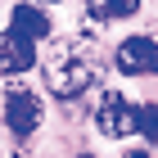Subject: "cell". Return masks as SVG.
I'll return each instance as SVG.
<instances>
[{
    "mask_svg": "<svg viewBox=\"0 0 158 158\" xmlns=\"http://www.w3.org/2000/svg\"><path fill=\"white\" fill-rule=\"evenodd\" d=\"M99 77H104V63H99L90 41L68 36V41H54L50 45V54H45V86H50V95L77 99L86 90H95Z\"/></svg>",
    "mask_w": 158,
    "mask_h": 158,
    "instance_id": "1",
    "label": "cell"
},
{
    "mask_svg": "<svg viewBox=\"0 0 158 158\" xmlns=\"http://www.w3.org/2000/svg\"><path fill=\"white\" fill-rule=\"evenodd\" d=\"M45 122V99L32 90V86H9L5 90V127H9L18 140H32Z\"/></svg>",
    "mask_w": 158,
    "mask_h": 158,
    "instance_id": "2",
    "label": "cell"
},
{
    "mask_svg": "<svg viewBox=\"0 0 158 158\" xmlns=\"http://www.w3.org/2000/svg\"><path fill=\"white\" fill-rule=\"evenodd\" d=\"M90 118H95L99 135H109V140H127V135H135V104L122 95V90H99Z\"/></svg>",
    "mask_w": 158,
    "mask_h": 158,
    "instance_id": "3",
    "label": "cell"
},
{
    "mask_svg": "<svg viewBox=\"0 0 158 158\" xmlns=\"http://www.w3.org/2000/svg\"><path fill=\"white\" fill-rule=\"evenodd\" d=\"M122 77H154L158 73V41L145 36V32H135V36L118 41V54H113Z\"/></svg>",
    "mask_w": 158,
    "mask_h": 158,
    "instance_id": "4",
    "label": "cell"
},
{
    "mask_svg": "<svg viewBox=\"0 0 158 158\" xmlns=\"http://www.w3.org/2000/svg\"><path fill=\"white\" fill-rule=\"evenodd\" d=\"M36 68V41L18 36V32H0V73L5 77H23Z\"/></svg>",
    "mask_w": 158,
    "mask_h": 158,
    "instance_id": "5",
    "label": "cell"
},
{
    "mask_svg": "<svg viewBox=\"0 0 158 158\" xmlns=\"http://www.w3.org/2000/svg\"><path fill=\"white\" fill-rule=\"evenodd\" d=\"M9 27L18 32V36H27V41H50V14L45 9H36V5H14L9 9Z\"/></svg>",
    "mask_w": 158,
    "mask_h": 158,
    "instance_id": "6",
    "label": "cell"
},
{
    "mask_svg": "<svg viewBox=\"0 0 158 158\" xmlns=\"http://www.w3.org/2000/svg\"><path fill=\"white\" fill-rule=\"evenodd\" d=\"M135 9H140V0H86V23L104 27V23H118V18H131Z\"/></svg>",
    "mask_w": 158,
    "mask_h": 158,
    "instance_id": "7",
    "label": "cell"
},
{
    "mask_svg": "<svg viewBox=\"0 0 158 158\" xmlns=\"http://www.w3.org/2000/svg\"><path fill=\"white\" fill-rule=\"evenodd\" d=\"M135 131L145 135L149 145H158V104H140L135 109Z\"/></svg>",
    "mask_w": 158,
    "mask_h": 158,
    "instance_id": "8",
    "label": "cell"
},
{
    "mask_svg": "<svg viewBox=\"0 0 158 158\" xmlns=\"http://www.w3.org/2000/svg\"><path fill=\"white\" fill-rule=\"evenodd\" d=\"M122 158H158V154H154V149H127Z\"/></svg>",
    "mask_w": 158,
    "mask_h": 158,
    "instance_id": "9",
    "label": "cell"
},
{
    "mask_svg": "<svg viewBox=\"0 0 158 158\" xmlns=\"http://www.w3.org/2000/svg\"><path fill=\"white\" fill-rule=\"evenodd\" d=\"M77 158H95V154H77Z\"/></svg>",
    "mask_w": 158,
    "mask_h": 158,
    "instance_id": "10",
    "label": "cell"
},
{
    "mask_svg": "<svg viewBox=\"0 0 158 158\" xmlns=\"http://www.w3.org/2000/svg\"><path fill=\"white\" fill-rule=\"evenodd\" d=\"M50 5H54V0H50Z\"/></svg>",
    "mask_w": 158,
    "mask_h": 158,
    "instance_id": "11",
    "label": "cell"
}]
</instances>
